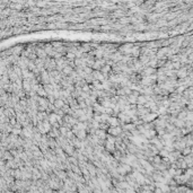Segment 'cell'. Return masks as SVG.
<instances>
[{
  "label": "cell",
  "mask_w": 193,
  "mask_h": 193,
  "mask_svg": "<svg viewBox=\"0 0 193 193\" xmlns=\"http://www.w3.org/2000/svg\"><path fill=\"white\" fill-rule=\"evenodd\" d=\"M133 46H135V45H133L132 43H127V44H123V45L120 46V48H119V51H120L122 54H131Z\"/></svg>",
  "instance_id": "6da1fadb"
},
{
  "label": "cell",
  "mask_w": 193,
  "mask_h": 193,
  "mask_svg": "<svg viewBox=\"0 0 193 193\" xmlns=\"http://www.w3.org/2000/svg\"><path fill=\"white\" fill-rule=\"evenodd\" d=\"M122 132H123V128L121 127V125H117V127H110V129L107 130V133H110V135H112V136H115V137L120 136Z\"/></svg>",
  "instance_id": "7a4b0ae2"
},
{
  "label": "cell",
  "mask_w": 193,
  "mask_h": 193,
  "mask_svg": "<svg viewBox=\"0 0 193 193\" xmlns=\"http://www.w3.org/2000/svg\"><path fill=\"white\" fill-rule=\"evenodd\" d=\"M106 64V61H105V59L104 58H101V59H96V61H95V63L93 64V69L94 70H101L103 67Z\"/></svg>",
  "instance_id": "3957f363"
},
{
  "label": "cell",
  "mask_w": 193,
  "mask_h": 193,
  "mask_svg": "<svg viewBox=\"0 0 193 193\" xmlns=\"http://www.w3.org/2000/svg\"><path fill=\"white\" fill-rule=\"evenodd\" d=\"M157 113H154V112H149V113H147L146 115H144V116H141V119L144 120V122H152L157 117Z\"/></svg>",
  "instance_id": "277c9868"
},
{
  "label": "cell",
  "mask_w": 193,
  "mask_h": 193,
  "mask_svg": "<svg viewBox=\"0 0 193 193\" xmlns=\"http://www.w3.org/2000/svg\"><path fill=\"white\" fill-rule=\"evenodd\" d=\"M35 53H36L37 57H39V58H42V59H45V58L49 57L44 48H43V49H42V48H35Z\"/></svg>",
  "instance_id": "5b68a950"
},
{
  "label": "cell",
  "mask_w": 193,
  "mask_h": 193,
  "mask_svg": "<svg viewBox=\"0 0 193 193\" xmlns=\"http://www.w3.org/2000/svg\"><path fill=\"white\" fill-rule=\"evenodd\" d=\"M107 123L110 124V127H117V125H121L120 119H119L117 116H110V119L107 120Z\"/></svg>",
  "instance_id": "8992f818"
},
{
  "label": "cell",
  "mask_w": 193,
  "mask_h": 193,
  "mask_svg": "<svg viewBox=\"0 0 193 193\" xmlns=\"http://www.w3.org/2000/svg\"><path fill=\"white\" fill-rule=\"evenodd\" d=\"M105 149H106L107 151H110L111 154H113V152L116 150V147H115V142L107 141V140H106V144H105Z\"/></svg>",
  "instance_id": "52a82bcc"
},
{
  "label": "cell",
  "mask_w": 193,
  "mask_h": 193,
  "mask_svg": "<svg viewBox=\"0 0 193 193\" xmlns=\"http://www.w3.org/2000/svg\"><path fill=\"white\" fill-rule=\"evenodd\" d=\"M48 135H49V137H52V138H58V137L60 136L61 133H60V130H59L58 128L52 127V128H51V130L49 131Z\"/></svg>",
  "instance_id": "ba28073f"
},
{
  "label": "cell",
  "mask_w": 193,
  "mask_h": 193,
  "mask_svg": "<svg viewBox=\"0 0 193 193\" xmlns=\"http://www.w3.org/2000/svg\"><path fill=\"white\" fill-rule=\"evenodd\" d=\"M101 71H102V73L104 75L105 77H106V78H108V73L112 72V66H110V64L106 63V64H105V66L101 69Z\"/></svg>",
  "instance_id": "9c48e42d"
},
{
  "label": "cell",
  "mask_w": 193,
  "mask_h": 193,
  "mask_svg": "<svg viewBox=\"0 0 193 193\" xmlns=\"http://www.w3.org/2000/svg\"><path fill=\"white\" fill-rule=\"evenodd\" d=\"M150 55H148V54H140V57H139V60L141 61V63L144 64V66H147V64L149 63V61H150Z\"/></svg>",
  "instance_id": "30bf717a"
},
{
  "label": "cell",
  "mask_w": 193,
  "mask_h": 193,
  "mask_svg": "<svg viewBox=\"0 0 193 193\" xmlns=\"http://www.w3.org/2000/svg\"><path fill=\"white\" fill-rule=\"evenodd\" d=\"M75 70V66H70V64H67V66L63 67V70L61 71V72H63L64 75H67V76H69V75L72 72Z\"/></svg>",
  "instance_id": "8fae6325"
},
{
  "label": "cell",
  "mask_w": 193,
  "mask_h": 193,
  "mask_svg": "<svg viewBox=\"0 0 193 193\" xmlns=\"http://www.w3.org/2000/svg\"><path fill=\"white\" fill-rule=\"evenodd\" d=\"M53 104L55 105V107H57V108H62V107L64 106V104H66V101H64V99H62V98H57L54 101Z\"/></svg>",
  "instance_id": "7c38bea8"
},
{
  "label": "cell",
  "mask_w": 193,
  "mask_h": 193,
  "mask_svg": "<svg viewBox=\"0 0 193 193\" xmlns=\"http://www.w3.org/2000/svg\"><path fill=\"white\" fill-rule=\"evenodd\" d=\"M44 85V88H45V91L48 94H53L54 93V88H53V85H52L51 83H49V84H43Z\"/></svg>",
  "instance_id": "4fadbf2b"
},
{
  "label": "cell",
  "mask_w": 193,
  "mask_h": 193,
  "mask_svg": "<svg viewBox=\"0 0 193 193\" xmlns=\"http://www.w3.org/2000/svg\"><path fill=\"white\" fill-rule=\"evenodd\" d=\"M147 103V97H146L145 94H140L139 97H138V101H137V104H141V105H145Z\"/></svg>",
  "instance_id": "5bb4252c"
},
{
  "label": "cell",
  "mask_w": 193,
  "mask_h": 193,
  "mask_svg": "<svg viewBox=\"0 0 193 193\" xmlns=\"http://www.w3.org/2000/svg\"><path fill=\"white\" fill-rule=\"evenodd\" d=\"M24 49L23 46H15L14 49H12V54H17V55H21V53H23Z\"/></svg>",
  "instance_id": "9a60e30c"
},
{
  "label": "cell",
  "mask_w": 193,
  "mask_h": 193,
  "mask_svg": "<svg viewBox=\"0 0 193 193\" xmlns=\"http://www.w3.org/2000/svg\"><path fill=\"white\" fill-rule=\"evenodd\" d=\"M9 8L10 9H16V10H19V9L23 8V5L21 4H18V2H11L9 5Z\"/></svg>",
  "instance_id": "2e32d148"
},
{
  "label": "cell",
  "mask_w": 193,
  "mask_h": 193,
  "mask_svg": "<svg viewBox=\"0 0 193 193\" xmlns=\"http://www.w3.org/2000/svg\"><path fill=\"white\" fill-rule=\"evenodd\" d=\"M99 129L107 131V130L110 129V124L107 123V121H104V122H99Z\"/></svg>",
  "instance_id": "e0dca14e"
},
{
  "label": "cell",
  "mask_w": 193,
  "mask_h": 193,
  "mask_svg": "<svg viewBox=\"0 0 193 193\" xmlns=\"http://www.w3.org/2000/svg\"><path fill=\"white\" fill-rule=\"evenodd\" d=\"M59 130H60V133L62 136H64L66 137L67 136V133H68V131H69V128H67V127H64V125H62V127H60L59 128Z\"/></svg>",
  "instance_id": "ac0fdd59"
},
{
  "label": "cell",
  "mask_w": 193,
  "mask_h": 193,
  "mask_svg": "<svg viewBox=\"0 0 193 193\" xmlns=\"http://www.w3.org/2000/svg\"><path fill=\"white\" fill-rule=\"evenodd\" d=\"M84 79H85V80H86V81L88 83V84H92V83H93V81H94V80H95L94 76H93L92 73H88V75H86V76H85V78H84Z\"/></svg>",
  "instance_id": "d6986e66"
},
{
  "label": "cell",
  "mask_w": 193,
  "mask_h": 193,
  "mask_svg": "<svg viewBox=\"0 0 193 193\" xmlns=\"http://www.w3.org/2000/svg\"><path fill=\"white\" fill-rule=\"evenodd\" d=\"M66 58L69 59V60H71V61H75V59L77 58V55H76V53H73V52H67Z\"/></svg>",
  "instance_id": "ffe728a7"
},
{
  "label": "cell",
  "mask_w": 193,
  "mask_h": 193,
  "mask_svg": "<svg viewBox=\"0 0 193 193\" xmlns=\"http://www.w3.org/2000/svg\"><path fill=\"white\" fill-rule=\"evenodd\" d=\"M177 76H179L180 78H185V76H186V70H185V69L180 70L179 72H177Z\"/></svg>",
  "instance_id": "44dd1931"
},
{
  "label": "cell",
  "mask_w": 193,
  "mask_h": 193,
  "mask_svg": "<svg viewBox=\"0 0 193 193\" xmlns=\"http://www.w3.org/2000/svg\"><path fill=\"white\" fill-rule=\"evenodd\" d=\"M120 20H121V23H122L123 25L129 24L130 21H131V19H130V18H125V17H121V18H120Z\"/></svg>",
  "instance_id": "7402d4cb"
},
{
  "label": "cell",
  "mask_w": 193,
  "mask_h": 193,
  "mask_svg": "<svg viewBox=\"0 0 193 193\" xmlns=\"http://www.w3.org/2000/svg\"><path fill=\"white\" fill-rule=\"evenodd\" d=\"M115 16L116 17H123V14H122V10H116L115 11Z\"/></svg>",
  "instance_id": "603a6c76"
}]
</instances>
